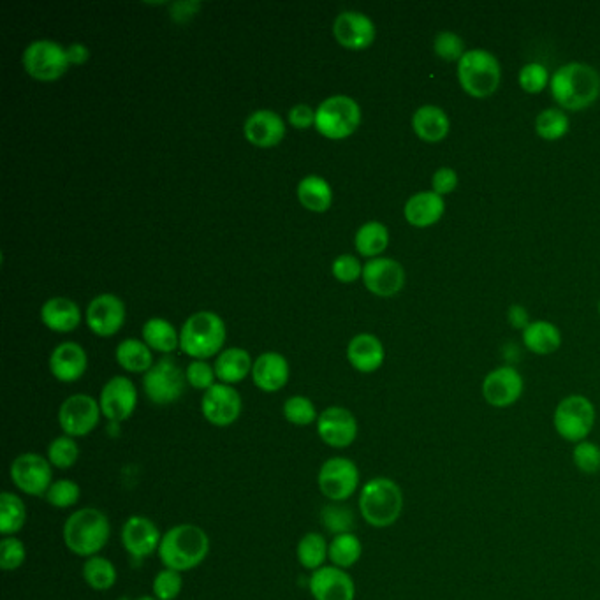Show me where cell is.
Wrapping results in <instances>:
<instances>
[{
	"instance_id": "obj_1",
	"label": "cell",
	"mask_w": 600,
	"mask_h": 600,
	"mask_svg": "<svg viewBox=\"0 0 600 600\" xmlns=\"http://www.w3.org/2000/svg\"><path fill=\"white\" fill-rule=\"evenodd\" d=\"M551 97L562 110L590 108L600 96V74L595 67L571 62L560 67L549 81Z\"/></svg>"
},
{
	"instance_id": "obj_2",
	"label": "cell",
	"mask_w": 600,
	"mask_h": 600,
	"mask_svg": "<svg viewBox=\"0 0 600 600\" xmlns=\"http://www.w3.org/2000/svg\"><path fill=\"white\" fill-rule=\"evenodd\" d=\"M159 557L166 569L187 572L205 562L210 553V539L203 528L191 523H183L169 528L162 535Z\"/></svg>"
},
{
	"instance_id": "obj_3",
	"label": "cell",
	"mask_w": 600,
	"mask_h": 600,
	"mask_svg": "<svg viewBox=\"0 0 600 600\" xmlns=\"http://www.w3.org/2000/svg\"><path fill=\"white\" fill-rule=\"evenodd\" d=\"M403 491L389 477H374L361 488L359 513L374 528L393 527L403 513Z\"/></svg>"
},
{
	"instance_id": "obj_4",
	"label": "cell",
	"mask_w": 600,
	"mask_h": 600,
	"mask_svg": "<svg viewBox=\"0 0 600 600\" xmlns=\"http://www.w3.org/2000/svg\"><path fill=\"white\" fill-rule=\"evenodd\" d=\"M62 535L67 549L76 557H96L110 541V520L103 511L85 507L67 518Z\"/></svg>"
},
{
	"instance_id": "obj_5",
	"label": "cell",
	"mask_w": 600,
	"mask_h": 600,
	"mask_svg": "<svg viewBox=\"0 0 600 600\" xmlns=\"http://www.w3.org/2000/svg\"><path fill=\"white\" fill-rule=\"evenodd\" d=\"M226 342V324L213 312H198L187 319L180 333V349L203 361L212 358Z\"/></svg>"
},
{
	"instance_id": "obj_6",
	"label": "cell",
	"mask_w": 600,
	"mask_h": 600,
	"mask_svg": "<svg viewBox=\"0 0 600 600\" xmlns=\"http://www.w3.org/2000/svg\"><path fill=\"white\" fill-rule=\"evenodd\" d=\"M461 88L474 99L493 96L502 81V67L497 57L486 50H469L458 62Z\"/></svg>"
},
{
	"instance_id": "obj_7",
	"label": "cell",
	"mask_w": 600,
	"mask_h": 600,
	"mask_svg": "<svg viewBox=\"0 0 600 600\" xmlns=\"http://www.w3.org/2000/svg\"><path fill=\"white\" fill-rule=\"evenodd\" d=\"M597 423V410L590 398L583 395L565 396L553 412V428L560 439L569 444L588 440Z\"/></svg>"
},
{
	"instance_id": "obj_8",
	"label": "cell",
	"mask_w": 600,
	"mask_h": 600,
	"mask_svg": "<svg viewBox=\"0 0 600 600\" xmlns=\"http://www.w3.org/2000/svg\"><path fill=\"white\" fill-rule=\"evenodd\" d=\"M361 108L349 96L326 99L315 111V129L328 140H345L358 131Z\"/></svg>"
},
{
	"instance_id": "obj_9",
	"label": "cell",
	"mask_w": 600,
	"mask_h": 600,
	"mask_svg": "<svg viewBox=\"0 0 600 600\" xmlns=\"http://www.w3.org/2000/svg\"><path fill=\"white\" fill-rule=\"evenodd\" d=\"M67 50L59 43L41 39L27 46L23 52V67L25 71L39 81H55L66 74L69 67Z\"/></svg>"
},
{
	"instance_id": "obj_10",
	"label": "cell",
	"mask_w": 600,
	"mask_h": 600,
	"mask_svg": "<svg viewBox=\"0 0 600 600\" xmlns=\"http://www.w3.org/2000/svg\"><path fill=\"white\" fill-rule=\"evenodd\" d=\"M359 476L358 465L344 456H335L322 463L317 484L319 490L326 498L333 502H344L358 491Z\"/></svg>"
},
{
	"instance_id": "obj_11",
	"label": "cell",
	"mask_w": 600,
	"mask_h": 600,
	"mask_svg": "<svg viewBox=\"0 0 600 600\" xmlns=\"http://www.w3.org/2000/svg\"><path fill=\"white\" fill-rule=\"evenodd\" d=\"M185 374L180 370L171 358L157 361L145 377H143V389L150 402L155 405H169L182 398L185 391Z\"/></svg>"
},
{
	"instance_id": "obj_12",
	"label": "cell",
	"mask_w": 600,
	"mask_h": 600,
	"mask_svg": "<svg viewBox=\"0 0 600 600\" xmlns=\"http://www.w3.org/2000/svg\"><path fill=\"white\" fill-rule=\"evenodd\" d=\"M52 463L41 454L23 453L11 463V481L30 497H46L53 484Z\"/></svg>"
},
{
	"instance_id": "obj_13",
	"label": "cell",
	"mask_w": 600,
	"mask_h": 600,
	"mask_svg": "<svg viewBox=\"0 0 600 600\" xmlns=\"http://www.w3.org/2000/svg\"><path fill=\"white\" fill-rule=\"evenodd\" d=\"M103 416L96 398L88 395H73L60 405L59 423L67 437H85L94 432Z\"/></svg>"
},
{
	"instance_id": "obj_14",
	"label": "cell",
	"mask_w": 600,
	"mask_h": 600,
	"mask_svg": "<svg viewBox=\"0 0 600 600\" xmlns=\"http://www.w3.org/2000/svg\"><path fill=\"white\" fill-rule=\"evenodd\" d=\"M525 389V381L513 366H498L484 377L481 393L484 402L495 409L513 407L520 400Z\"/></svg>"
},
{
	"instance_id": "obj_15",
	"label": "cell",
	"mask_w": 600,
	"mask_h": 600,
	"mask_svg": "<svg viewBox=\"0 0 600 600\" xmlns=\"http://www.w3.org/2000/svg\"><path fill=\"white\" fill-rule=\"evenodd\" d=\"M201 410L206 421L213 426L226 428L238 421L242 414V396L227 384H215L205 391Z\"/></svg>"
},
{
	"instance_id": "obj_16",
	"label": "cell",
	"mask_w": 600,
	"mask_h": 600,
	"mask_svg": "<svg viewBox=\"0 0 600 600\" xmlns=\"http://www.w3.org/2000/svg\"><path fill=\"white\" fill-rule=\"evenodd\" d=\"M101 412L111 423H122L125 419L131 418L138 405V389L134 382L127 377H113L106 382L101 398H99Z\"/></svg>"
},
{
	"instance_id": "obj_17",
	"label": "cell",
	"mask_w": 600,
	"mask_h": 600,
	"mask_svg": "<svg viewBox=\"0 0 600 600\" xmlns=\"http://www.w3.org/2000/svg\"><path fill=\"white\" fill-rule=\"evenodd\" d=\"M359 426L351 410L330 407L319 414L317 433L324 444L335 449L352 446L358 439Z\"/></svg>"
},
{
	"instance_id": "obj_18",
	"label": "cell",
	"mask_w": 600,
	"mask_h": 600,
	"mask_svg": "<svg viewBox=\"0 0 600 600\" xmlns=\"http://www.w3.org/2000/svg\"><path fill=\"white\" fill-rule=\"evenodd\" d=\"M363 282L375 296L391 298L405 286V270L395 259L375 257L363 266Z\"/></svg>"
},
{
	"instance_id": "obj_19",
	"label": "cell",
	"mask_w": 600,
	"mask_h": 600,
	"mask_svg": "<svg viewBox=\"0 0 600 600\" xmlns=\"http://www.w3.org/2000/svg\"><path fill=\"white\" fill-rule=\"evenodd\" d=\"M308 586L315 600H354L356 597V585L351 574L335 565H324L312 572Z\"/></svg>"
},
{
	"instance_id": "obj_20",
	"label": "cell",
	"mask_w": 600,
	"mask_h": 600,
	"mask_svg": "<svg viewBox=\"0 0 600 600\" xmlns=\"http://www.w3.org/2000/svg\"><path fill=\"white\" fill-rule=\"evenodd\" d=\"M162 537L154 521L145 516H131L122 527V544L134 558H148L159 551Z\"/></svg>"
},
{
	"instance_id": "obj_21",
	"label": "cell",
	"mask_w": 600,
	"mask_h": 600,
	"mask_svg": "<svg viewBox=\"0 0 600 600\" xmlns=\"http://www.w3.org/2000/svg\"><path fill=\"white\" fill-rule=\"evenodd\" d=\"M333 34L340 46L347 50H365L375 41V25L368 16L358 11H344L333 23Z\"/></svg>"
},
{
	"instance_id": "obj_22",
	"label": "cell",
	"mask_w": 600,
	"mask_h": 600,
	"mask_svg": "<svg viewBox=\"0 0 600 600\" xmlns=\"http://www.w3.org/2000/svg\"><path fill=\"white\" fill-rule=\"evenodd\" d=\"M125 321L124 301L113 294H101L88 305L87 324L97 337H111Z\"/></svg>"
},
{
	"instance_id": "obj_23",
	"label": "cell",
	"mask_w": 600,
	"mask_h": 600,
	"mask_svg": "<svg viewBox=\"0 0 600 600\" xmlns=\"http://www.w3.org/2000/svg\"><path fill=\"white\" fill-rule=\"evenodd\" d=\"M245 138L259 148L277 147L286 136L284 120L271 110H259L252 113L245 122Z\"/></svg>"
},
{
	"instance_id": "obj_24",
	"label": "cell",
	"mask_w": 600,
	"mask_h": 600,
	"mask_svg": "<svg viewBox=\"0 0 600 600\" xmlns=\"http://www.w3.org/2000/svg\"><path fill=\"white\" fill-rule=\"evenodd\" d=\"M252 379L264 393H277L289 381V363L279 352H264L252 366Z\"/></svg>"
},
{
	"instance_id": "obj_25",
	"label": "cell",
	"mask_w": 600,
	"mask_h": 600,
	"mask_svg": "<svg viewBox=\"0 0 600 600\" xmlns=\"http://www.w3.org/2000/svg\"><path fill=\"white\" fill-rule=\"evenodd\" d=\"M87 352L81 345L64 342L52 352L50 370L60 382H76L87 372Z\"/></svg>"
},
{
	"instance_id": "obj_26",
	"label": "cell",
	"mask_w": 600,
	"mask_h": 600,
	"mask_svg": "<svg viewBox=\"0 0 600 600\" xmlns=\"http://www.w3.org/2000/svg\"><path fill=\"white\" fill-rule=\"evenodd\" d=\"M444 212H446L444 198L433 191L418 192L410 196L403 208V215L407 222L418 229L435 226L444 217Z\"/></svg>"
},
{
	"instance_id": "obj_27",
	"label": "cell",
	"mask_w": 600,
	"mask_h": 600,
	"mask_svg": "<svg viewBox=\"0 0 600 600\" xmlns=\"http://www.w3.org/2000/svg\"><path fill=\"white\" fill-rule=\"evenodd\" d=\"M384 345L381 340L370 335V333H361L358 337L352 338L347 347V359L361 374H374L382 365H384Z\"/></svg>"
},
{
	"instance_id": "obj_28",
	"label": "cell",
	"mask_w": 600,
	"mask_h": 600,
	"mask_svg": "<svg viewBox=\"0 0 600 600\" xmlns=\"http://www.w3.org/2000/svg\"><path fill=\"white\" fill-rule=\"evenodd\" d=\"M412 129L419 140L425 143H440L446 140L447 134L451 131V122L442 108L426 104L414 113Z\"/></svg>"
},
{
	"instance_id": "obj_29",
	"label": "cell",
	"mask_w": 600,
	"mask_h": 600,
	"mask_svg": "<svg viewBox=\"0 0 600 600\" xmlns=\"http://www.w3.org/2000/svg\"><path fill=\"white\" fill-rule=\"evenodd\" d=\"M41 319L46 328L57 333H69L80 326V307L67 298H52L41 308Z\"/></svg>"
},
{
	"instance_id": "obj_30",
	"label": "cell",
	"mask_w": 600,
	"mask_h": 600,
	"mask_svg": "<svg viewBox=\"0 0 600 600\" xmlns=\"http://www.w3.org/2000/svg\"><path fill=\"white\" fill-rule=\"evenodd\" d=\"M523 344L537 356H549L560 349L562 333L553 322H530L523 330Z\"/></svg>"
},
{
	"instance_id": "obj_31",
	"label": "cell",
	"mask_w": 600,
	"mask_h": 600,
	"mask_svg": "<svg viewBox=\"0 0 600 600\" xmlns=\"http://www.w3.org/2000/svg\"><path fill=\"white\" fill-rule=\"evenodd\" d=\"M252 359L249 352L240 347H231L220 354L215 361V375L222 384H236L242 382L247 375L252 374Z\"/></svg>"
},
{
	"instance_id": "obj_32",
	"label": "cell",
	"mask_w": 600,
	"mask_h": 600,
	"mask_svg": "<svg viewBox=\"0 0 600 600\" xmlns=\"http://www.w3.org/2000/svg\"><path fill=\"white\" fill-rule=\"evenodd\" d=\"M298 199L301 205L307 210L315 213L326 212L330 210L331 201H333V191L330 183L326 182L321 176L310 175L303 178L298 183Z\"/></svg>"
},
{
	"instance_id": "obj_33",
	"label": "cell",
	"mask_w": 600,
	"mask_h": 600,
	"mask_svg": "<svg viewBox=\"0 0 600 600\" xmlns=\"http://www.w3.org/2000/svg\"><path fill=\"white\" fill-rule=\"evenodd\" d=\"M118 365L131 374H147L154 366V356L147 344L136 338H127L117 347Z\"/></svg>"
},
{
	"instance_id": "obj_34",
	"label": "cell",
	"mask_w": 600,
	"mask_h": 600,
	"mask_svg": "<svg viewBox=\"0 0 600 600\" xmlns=\"http://www.w3.org/2000/svg\"><path fill=\"white\" fill-rule=\"evenodd\" d=\"M27 523V507L22 498L4 491L0 495V534L4 537L18 534Z\"/></svg>"
},
{
	"instance_id": "obj_35",
	"label": "cell",
	"mask_w": 600,
	"mask_h": 600,
	"mask_svg": "<svg viewBox=\"0 0 600 600\" xmlns=\"http://www.w3.org/2000/svg\"><path fill=\"white\" fill-rule=\"evenodd\" d=\"M354 243H356V250L361 256L374 257L375 259L384 250L388 249V227L384 226L382 222H377V220L366 222V224L359 227Z\"/></svg>"
},
{
	"instance_id": "obj_36",
	"label": "cell",
	"mask_w": 600,
	"mask_h": 600,
	"mask_svg": "<svg viewBox=\"0 0 600 600\" xmlns=\"http://www.w3.org/2000/svg\"><path fill=\"white\" fill-rule=\"evenodd\" d=\"M143 340L150 349L159 352H173L180 345V337L171 322L154 317L143 326Z\"/></svg>"
},
{
	"instance_id": "obj_37",
	"label": "cell",
	"mask_w": 600,
	"mask_h": 600,
	"mask_svg": "<svg viewBox=\"0 0 600 600\" xmlns=\"http://www.w3.org/2000/svg\"><path fill=\"white\" fill-rule=\"evenodd\" d=\"M363 555V544L359 541L356 534H340L335 535V539L330 542L328 549V558L338 569H349L352 565L359 562V558Z\"/></svg>"
},
{
	"instance_id": "obj_38",
	"label": "cell",
	"mask_w": 600,
	"mask_h": 600,
	"mask_svg": "<svg viewBox=\"0 0 600 600\" xmlns=\"http://www.w3.org/2000/svg\"><path fill=\"white\" fill-rule=\"evenodd\" d=\"M328 542L324 539V535L317 532H308L301 537L296 548V557L305 569L308 571H317L324 567V562L328 558Z\"/></svg>"
},
{
	"instance_id": "obj_39",
	"label": "cell",
	"mask_w": 600,
	"mask_h": 600,
	"mask_svg": "<svg viewBox=\"0 0 600 600\" xmlns=\"http://www.w3.org/2000/svg\"><path fill=\"white\" fill-rule=\"evenodd\" d=\"M83 578L96 592H108L117 583V567L108 558H88L83 565Z\"/></svg>"
},
{
	"instance_id": "obj_40",
	"label": "cell",
	"mask_w": 600,
	"mask_h": 600,
	"mask_svg": "<svg viewBox=\"0 0 600 600\" xmlns=\"http://www.w3.org/2000/svg\"><path fill=\"white\" fill-rule=\"evenodd\" d=\"M569 117L558 108L541 111L535 120L537 136L544 141H558L569 132Z\"/></svg>"
},
{
	"instance_id": "obj_41",
	"label": "cell",
	"mask_w": 600,
	"mask_h": 600,
	"mask_svg": "<svg viewBox=\"0 0 600 600\" xmlns=\"http://www.w3.org/2000/svg\"><path fill=\"white\" fill-rule=\"evenodd\" d=\"M572 463L574 467L585 474L595 476L600 472V446L592 440H583L572 447Z\"/></svg>"
},
{
	"instance_id": "obj_42",
	"label": "cell",
	"mask_w": 600,
	"mask_h": 600,
	"mask_svg": "<svg viewBox=\"0 0 600 600\" xmlns=\"http://www.w3.org/2000/svg\"><path fill=\"white\" fill-rule=\"evenodd\" d=\"M80 458V447L73 437H57L48 447V460L57 469H71Z\"/></svg>"
},
{
	"instance_id": "obj_43",
	"label": "cell",
	"mask_w": 600,
	"mask_h": 600,
	"mask_svg": "<svg viewBox=\"0 0 600 600\" xmlns=\"http://www.w3.org/2000/svg\"><path fill=\"white\" fill-rule=\"evenodd\" d=\"M284 418L291 425L308 426L319 419V414L315 410L314 403L310 402L305 396H291L284 403Z\"/></svg>"
},
{
	"instance_id": "obj_44",
	"label": "cell",
	"mask_w": 600,
	"mask_h": 600,
	"mask_svg": "<svg viewBox=\"0 0 600 600\" xmlns=\"http://www.w3.org/2000/svg\"><path fill=\"white\" fill-rule=\"evenodd\" d=\"M81 497V490L78 484L71 479H59L50 486V490L46 493V502L57 507V509H67L78 504Z\"/></svg>"
},
{
	"instance_id": "obj_45",
	"label": "cell",
	"mask_w": 600,
	"mask_h": 600,
	"mask_svg": "<svg viewBox=\"0 0 600 600\" xmlns=\"http://www.w3.org/2000/svg\"><path fill=\"white\" fill-rule=\"evenodd\" d=\"M321 521L324 527L335 535L349 534L354 527V514L342 505H328L322 509Z\"/></svg>"
},
{
	"instance_id": "obj_46",
	"label": "cell",
	"mask_w": 600,
	"mask_h": 600,
	"mask_svg": "<svg viewBox=\"0 0 600 600\" xmlns=\"http://www.w3.org/2000/svg\"><path fill=\"white\" fill-rule=\"evenodd\" d=\"M433 52L440 60H446V62H460L463 55L467 53L463 39L449 30L437 34L433 41Z\"/></svg>"
},
{
	"instance_id": "obj_47",
	"label": "cell",
	"mask_w": 600,
	"mask_h": 600,
	"mask_svg": "<svg viewBox=\"0 0 600 600\" xmlns=\"http://www.w3.org/2000/svg\"><path fill=\"white\" fill-rule=\"evenodd\" d=\"M27 558V549L15 535L4 537L0 541V567L6 572L16 571L22 567Z\"/></svg>"
},
{
	"instance_id": "obj_48",
	"label": "cell",
	"mask_w": 600,
	"mask_h": 600,
	"mask_svg": "<svg viewBox=\"0 0 600 600\" xmlns=\"http://www.w3.org/2000/svg\"><path fill=\"white\" fill-rule=\"evenodd\" d=\"M518 80H520V87L527 94H541L544 88L549 87V81H551L548 69L539 62H530L527 66L521 67Z\"/></svg>"
},
{
	"instance_id": "obj_49",
	"label": "cell",
	"mask_w": 600,
	"mask_h": 600,
	"mask_svg": "<svg viewBox=\"0 0 600 600\" xmlns=\"http://www.w3.org/2000/svg\"><path fill=\"white\" fill-rule=\"evenodd\" d=\"M154 593L159 600H175L182 593V572L164 569L154 579Z\"/></svg>"
},
{
	"instance_id": "obj_50",
	"label": "cell",
	"mask_w": 600,
	"mask_h": 600,
	"mask_svg": "<svg viewBox=\"0 0 600 600\" xmlns=\"http://www.w3.org/2000/svg\"><path fill=\"white\" fill-rule=\"evenodd\" d=\"M215 368L205 363V361H192L191 365L187 366L185 370V379L191 384L192 388L208 389L215 386Z\"/></svg>"
},
{
	"instance_id": "obj_51",
	"label": "cell",
	"mask_w": 600,
	"mask_h": 600,
	"mask_svg": "<svg viewBox=\"0 0 600 600\" xmlns=\"http://www.w3.org/2000/svg\"><path fill=\"white\" fill-rule=\"evenodd\" d=\"M333 277L338 282L351 284L356 282L359 277H363V266L354 256H340L333 263Z\"/></svg>"
},
{
	"instance_id": "obj_52",
	"label": "cell",
	"mask_w": 600,
	"mask_h": 600,
	"mask_svg": "<svg viewBox=\"0 0 600 600\" xmlns=\"http://www.w3.org/2000/svg\"><path fill=\"white\" fill-rule=\"evenodd\" d=\"M432 187L435 194L446 196L456 191L458 187V173L451 168H439L432 176Z\"/></svg>"
},
{
	"instance_id": "obj_53",
	"label": "cell",
	"mask_w": 600,
	"mask_h": 600,
	"mask_svg": "<svg viewBox=\"0 0 600 600\" xmlns=\"http://www.w3.org/2000/svg\"><path fill=\"white\" fill-rule=\"evenodd\" d=\"M289 122L296 129H308L310 125H315V111L307 104H298L289 111Z\"/></svg>"
},
{
	"instance_id": "obj_54",
	"label": "cell",
	"mask_w": 600,
	"mask_h": 600,
	"mask_svg": "<svg viewBox=\"0 0 600 600\" xmlns=\"http://www.w3.org/2000/svg\"><path fill=\"white\" fill-rule=\"evenodd\" d=\"M67 57H69V62L71 64H76V66H80V64H85L88 60V50L80 43H74L67 48Z\"/></svg>"
},
{
	"instance_id": "obj_55",
	"label": "cell",
	"mask_w": 600,
	"mask_h": 600,
	"mask_svg": "<svg viewBox=\"0 0 600 600\" xmlns=\"http://www.w3.org/2000/svg\"><path fill=\"white\" fill-rule=\"evenodd\" d=\"M509 319L513 322V326H516V328H523V330L530 324V322H528L527 312L521 307H511Z\"/></svg>"
},
{
	"instance_id": "obj_56",
	"label": "cell",
	"mask_w": 600,
	"mask_h": 600,
	"mask_svg": "<svg viewBox=\"0 0 600 600\" xmlns=\"http://www.w3.org/2000/svg\"><path fill=\"white\" fill-rule=\"evenodd\" d=\"M136 600H159L157 597H150V595H145V597H140V599Z\"/></svg>"
},
{
	"instance_id": "obj_57",
	"label": "cell",
	"mask_w": 600,
	"mask_h": 600,
	"mask_svg": "<svg viewBox=\"0 0 600 600\" xmlns=\"http://www.w3.org/2000/svg\"><path fill=\"white\" fill-rule=\"evenodd\" d=\"M599 314H600V301H599Z\"/></svg>"
}]
</instances>
